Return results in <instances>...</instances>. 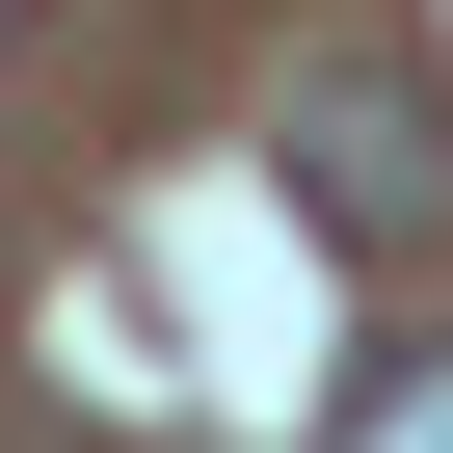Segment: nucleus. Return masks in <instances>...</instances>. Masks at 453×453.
Instances as JSON below:
<instances>
[{
	"instance_id": "f03ea898",
	"label": "nucleus",
	"mask_w": 453,
	"mask_h": 453,
	"mask_svg": "<svg viewBox=\"0 0 453 453\" xmlns=\"http://www.w3.org/2000/svg\"><path fill=\"white\" fill-rule=\"evenodd\" d=\"M347 453H453V347H373V400H347Z\"/></svg>"
},
{
	"instance_id": "f257e3e1",
	"label": "nucleus",
	"mask_w": 453,
	"mask_h": 453,
	"mask_svg": "<svg viewBox=\"0 0 453 453\" xmlns=\"http://www.w3.org/2000/svg\"><path fill=\"white\" fill-rule=\"evenodd\" d=\"M294 213H320V241H373V267L453 213V107H426L373 27H320V54H294Z\"/></svg>"
}]
</instances>
